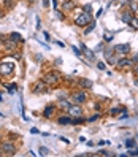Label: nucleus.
<instances>
[{"label": "nucleus", "instance_id": "72a5a7b5", "mask_svg": "<svg viewBox=\"0 0 138 157\" xmlns=\"http://www.w3.org/2000/svg\"><path fill=\"white\" fill-rule=\"evenodd\" d=\"M132 70H133V75L138 76V63H133V65H132Z\"/></svg>", "mask_w": 138, "mask_h": 157}, {"label": "nucleus", "instance_id": "f257e3e1", "mask_svg": "<svg viewBox=\"0 0 138 157\" xmlns=\"http://www.w3.org/2000/svg\"><path fill=\"white\" fill-rule=\"evenodd\" d=\"M92 19V13H81L79 16L75 19V26H78V27H86Z\"/></svg>", "mask_w": 138, "mask_h": 157}, {"label": "nucleus", "instance_id": "a19ab883", "mask_svg": "<svg viewBox=\"0 0 138 157\" xmlns=\"http://www.w3.org/2000/svg\"><path fill=\"white\" fill-rule=\"evenodd\" d=\"M30 133H38V130H37L35 127H33V128H30Z\"/></svg>", "mask_w": 138, "mask_h": 157}, {"label": "nucleus", "instance_id": "473e14b6", "mask_svg": "<svg viewBox=\"0 0 138 157\" xmlns=\"http://www.w3.org/2000/svg\"><path fill=\"white\" fill-rule=\"evenodd\" d=\"M97 68H99V70H102V71H103V70H106V67H105V63H103V62H97Z\"/></svg>", "mask_w": 138, "mask_h": 157}, {"label": "nucleus", "instance_id": "7ed1b4c3", "mask_svg": "<svg viewBox=\"0 0 138 157\" xmlns=\"http://www.w3.org/2000/svg\"><path fill=\"white\" fill-rule=\"evenodd\" d=\"M60 80H62V75L59 73V71H49V73H46L43 76V81L48 86H49V84H57Z\"/></svg>", "mask_w": 138, "mask_h": 157}, {"label": "nucleus", "instance_id": "79ce46f5", "mask_svg": "<svg viewBox=\"0 0 138 157\" xmlns=\"http://www.w3.org/2000/svg\"><path fill=\"white\" fill-rule=\"evenodd\" d=\"M57 18H59V19H64V14H62V13H59V11H57Z\"/></svg>", "mask_w": 138, "mask_h": 157}, {"label": "nucleus", "instance_id": "2eb2a0df", "mask_svg": "<svg viewBox=\"0 0 138 157\" xmlns=\"http://www.w3.org/2000/svg\"><path fill=\"white\" fill-rule=\"evenodd\" d=\"M3 46H5V49H8V51H13V49L16 48V41H13L10 37H6L3 41Z\"/></svg>", "mask_w": 138, "mask_h": 157}, {"label": "nucleus", "instance_id": "423d86ee", "mask_svg": "<svg viewBox=\"0 0 138 157\" xmlns=\"http://www.w3.org/2000/svg\"><path fill=\"white\" fill-rule=\"evenodd\" d=\"M133 65V62H132V59H129V57H126V56H122L121 59H118V62H116V68L118 70H126V68H129V67H132Z\"/></svg>", "mask_w": 138, "mask_h": 157}, {"label": "nucleus", "instance_id": "393cba45", "mask_svg": "<svg viewBox=\"0 0 138 157\" xmlns=\"http://www.w3.org/2000/svg\"><path fill=\"white\" fill-rule=\"evenodd\" d=\"M16 87H18V86L13 83V84H8V86H6V90H8L10 94H15V92H16Z\"/></svg>", "mask_w": 138, "mask_h": 157}, {"label": "nucleus", "instance_id": "ddd939ff", "mask_svg": "<svg viewBox=\"0 0 138 157\" xmlns=\"http://www.w3.org/2000/svg\"><path fill=\"white\" fill-rule=\"evenodd\" d=\"M56 105H48L46 108H45V111H43V118H46V119H49V118H52L54 116V113H56Z\"/></svg>", "mask_w": 138, "mask_h": 157}, {"label": "nucleus", "instance_id": "58836bf2", "mask_svg": "<svg viewBox=\"0 0 138 157\" xmlns=\"http://www.w3.org/2000/svg\"><path fill=\"white\" fill-rule=\"evenodd\" d=\"M35 59H37V60H43V57H41V54H37Z\"/></svg>", "mask_w": 138, "mask_h": 157}, {"label": "nucleus", "instance_id": "de8ad7c7", "mask_svg": "<svg viewBox=\"0 0 138 157\" xmlns=\"http://www.w3.org/2000/svg\"><path fill=\"white\" fill-rule=\"evenodd\" d=\"M136 138H138V137H136Z\"/></svg>", "mask_w": 138, "mask_h": 157}, {"label": "nucleus", "instance_id": "b1692460", "mask_svg": "<svg viewBox=\"0 0 138 157\" xmlns=\"http://www.w3.org/2000/svg\"><path fill=\"white\" fill-rule=\"evenodd\" d=\"M130 27H132V29H138V18L136 16H133L132 19H130Z\"/></svg>", "mask_w": 138, "mask_h": 157}, {"label": "nucleus", "instance_id": "bb28decb", "mask_svg": "<svg viewBox=\"0 0 138 157\" xmlns=\"http://www.w3.org/2000/svg\"><path fill=\"white\" fill-rule=\"evenodd\" d=\"M40 154L41 155H48V154H49V149H48L46 146H41L40 148Z\"/></svg>", "mask_w": 138, "mask_h": 157}, {"label": "nucleus", "instance_id": "c85d7f7f", "mask_svg": "<svg viewBox=\"0 0 138 157\" xmlns=\"http://www.w3.org/2000/svg\"><path fill=\"white\" fill-rule=\"evenodd\" d=\"M82 10H84V13H92V5L87 3V5H84V8H82Z\"/></svg>", "mask_w": 138, "mask_h": 157}, {"label": "nucleus", "instance_id": "9b49d317", "mask_svg": "<svg viewBox=\"0 0 138 157\" xmlns=\"http://www.w3.org/2000/svg\"><path fill=\"white\" fill-rule=\"evenodd\" d=\"M129 51H130V45L129 43H126V45H116L114 46V53L116 54H119V56H126V54H129Z\"/></svg>", "mask_w": 138, "mask_h": 157}, {"label": "nucleus", "instance_id": "4be33fe9", "mask_svg": "<svg viewBox=\"0 0 138 157\" xmlns=\"http://www.w3.org/2000/svg\"><path fill=\"white\" fill-rule=\"evenodd\" d=\"M10 38H11L13 41H16V43H19V41H22V38H21V35H19L18 32H13V33L10 35Z\"/></svg>", "mask_w": 138, "mask_h": 157}, {"label": "nucleus", "instance_id": "20e7f679", "mask_svg": "<svg viewBox=\"0 0 138 157\" xmlns=\"http://www.w3.org/2000/svg\"><path fill=\"white\" fill-rule=\"evenodd\" d=\"M103 56H105V60L109 63V65H116L118 57H116L114 48H105V49H103Z\"/></svg>", "mask_w": 138, "mask_h": 157}, {"label": "nucleus", "instance_id": "49530a36", "mask_svg": "<svg viewBox=\"0 0 138 157\" xmlns=\"http://www.w3.org/2000/svg\"><path fill=\"white\" fill-rule=\"evenodd\" d=\"M30 2H35V0H30Z\"/></svg>", "mask_w": 138, "mask_h": 157}, {"label": "nucleus", "instance_id": "9d476101", "mask_svg": "<svg viewBox=\"0 0 138 157\" xmlns=\"http://www.w3.org/2000/svg\"><path fill=\"white\" fill-rule=\"evenodd\" d=\"M2 151H3L5 155H13V154L16 152V146L11 145L10 141H5L3 145H2Z\"/></svg>", "mask_w": 138, "mask_h": 157}, {"label": "nucleus", "instance_id": "cd10ccee", "mask_svg": "<svg viewBox=\"0 0 138 157\" xmlns=\"http://www.w3.org/2000/svg\"><path fill=\"white\" fill-rule=\"evenodd\" d=\"M103 49H105V48H103V43H99V45L95 46L94 53H103Z\"/></svg>", "mask_w": 138, "mask_h": 157}, {"label": "nucleus", "instance_id": "a211bd4d", "mask_svg": "<svg viewBox=\"0 0 138 157\" xmlns=\"http://www.w3.org/2000/svg\"><path fill=\"white\" fill-rule=\"evenodd\" d=\"M62 8H64L65 11H70L75 8V0H65L64 3H62Z\"/></svg>", "mask_w": 138, "mask_h": 157}, {"label": "nucleus", "instance_id": "2f4dec72", "mask_svg": "<svg viewBox=\"0 0 138 157\" xmlns=\"http://www.w3.org/2000/svg\"><path fill=\"white\" fill-rule=\"evenodd\" d=\"M129 155H138V149H135V148H130Z\"/></svg>", "mask_w": 138, "mask_h": 157}, {"label": "nucleus", "instance_id": "7c9ffc66", "mask_svg": "<svg viewBox=\"0 0 138 157\" xmlns=\"http://www.w3.org/2000/svg\"><path fill=\"white\" fill-rule=\"evenodd\" d=\"M72 49H73V53L76 54L78 57H81V54H82V51H81V49H78V48H75V46H72Z\"/></svg>", "mask_w": 138, "mask_h": 157}, {"label": "nucleus", "instance_id": "dca6fc26", "mask_svg": "<svg viewBox=\"0 0 138 157\" xmlns=\"http://www.w3.org/2000/svg\"><path fill=\"white\" fill-rule=\"evenodd\" d=\"M57 106H59V110H65V111H68V108H70V106H72V103L70 102H68V100H59V102H57Z\"/></svg>", "mask_w": 138, "mask_h": 157}, {"label": "nucleus", "instance_id": "5701e85b", "mask_svg": "<svg viewBox=\"0 0 138 157\" xmlns=\"http://www.w3.org/2000/svg\"><path fill=\"white\" fill-rule=\"evenodd\" d=\"M114 38V33H109V32H105V35H103V40H105L106 43H109Z\"/></svg>", "mask_w": 138, "mask_h": 157}, {"label": "nucleus", "instance_id": "39448f33", "mask_svg": "<svg viewBox=\"0 0 138 157\" xmlns=\"http://www.w3.org/2000/svg\"><path fill=\"white\" fill-rule=\"evenodd\" d=\"M13 70H15V63H13V62H2V63H0V75L11 76Z\"/></svg>", "mask_w": 138, "mask_h": 157}, {"label": "nucleus", "instance_id": "c9c22d12", "mask_svg": "<svg viewBox=\"0 0 138 157\" xmlns=\"http://www.w3.org/2000/svg\"><path fill=\"white\" fill-rule=\"evenodd\" d=\"M43 37H45V40H46V41H49V38H51V37H49V33H48V32H43Z\"/></svg>", "mask_w": 138, "mask_h": 157}, {"label": "nucleus", "instance_id": "f03ea898", "mask_svg": "<svg viewBox=\"0 0 138 157\" xmlns=\"http://www.w3.org/2000/svg\"><path fill=\"white\" fill-rule=\"evenodd\" d=\"M70 102L73 103H76V105H82V103H86L87 102V94L84 90H78V92H73L72 97H70Z\"/></svg>", "mask_w": 138, "mask_h": 157}, {"label": "nucleus", "instance_id": "1a4fd4ad", "mask_svg": "<svg viewBox=\"0 0 138 157\" xmlns=\"http://www.w3.org/2000/svg\"><path fill=\"white\" fill-rule=\"evenodd\" d=\"M79 46H81V51H82V54L86 56V59H87L89 62H97V60H95V53L92 51V49H87L84 43H81Z\"/></svg>", "mask_w": 138, "mask_h": 157}, {"label": "nucleus", "instance_id": "4c0bfd02", "mask_svg": "<svg viewBox=\"0 0 138 157\" xmlns=\"http://www.w3.org/2000/svg\"><path fill=\"white\" fill-rule=\"evenodd\" d=\"M102 14H103V10L100 8V10H97V14H95V16H97V18H100V16H102Z\"/></svg>", "mask_w": 138, "mask_h": 157}, {"label": "nucleus", "instance_id": "37998d69", "mask_svg": "<svg viewBox=\"0 0 138 157\" xmlns=\"http://www.w3.org/2000/svg\"><path fill=\"white\" fill-rule=\"evenodd\" d=\"M133 83H135V86H136V87H138V76L135 78V81H133Z\"/></svg>", "mask_w": 138, "mask_h": 157}, {"label": "nucleus", "instance_id": "6ab92c4d", "mask_svg": "<svg viewBox=\"0 0 138 157\" xmlns=\"http://www.w3.org/2000/svg\"><path fill=\"white\" fill-rule=\"evenodd\" d=\"M84 122H87V119L82 118V116H78V118H73L72 125H78V124H84Z\"/></svg>", "mask_w": 138, "mask_h": 157}, {"label": "nucleus", "instance_id": "f3484780", "mask_svg": "<svg viewBox=\"0 0 138 157\" xmlns=\"http://www.w3.org/2000/svg\"><path fill=\"white\" fill-rule=\"evenodd\" d=\"M133 16H132V11H124L122 14H121V21H122V22H126V24H129L130 22V19H132Z\"/></svg>", "mask_w": 138, "mask_h": 157}, {"label": "nucleus", "instance_id": "ea45409f", "mask_svg": "<svg viewBox=\"0 0 138 157\" xmlns=\"http://www.w3.org/2000/svg\"><path fill=\"white\" fill-rule=\"evenodd\" d=\"M95 110H97V111H99V110H102V106H100V103H95Z\"/></svg>", "mask_w": 138, "mask_h": 157}, {"label": "nucleus", "instance_id": "a18cd8bd", "mask_svg": "<svg viewBox=\"0 0 138 157\" xmlns=\"http://www.w3.org/2000/svg\"><path fill=\"white\" fill-rule=\"evenodd\" d=\"M5 2H11V0H5Z\"/></svg>", "mask_w": 138, "mask_h": 157}, {"label": "nucleus", "instance_id": "f8f14e48", "mask_svg": "<svg viewBox=\"0 0 138 157\" xmlns=\"http://www.w3.org/2000/svg\"><path fill=\"white\" fill-rule=\"evenodd\" d=\"M48 87V84L41 80V81H37L35 84H33V89H32V92H37V94H41V92H48L49 89H46Z\"/></svg>", "mask_w": 138, "mask_h": 157}, {"label": "nucleus", "instance_id": "f704fd0d", "mask_svg": "<svg viewBox=\"0 0 138 157\" xmlns=\"http://www.w3.org/2000/svg\"><path fill=\"white\" fill-rule=\"evenodd\" d=\"M100 154H103V155H114V152H109V151H100Z\"/></svg>", "mask_w": 138, "mask_h": 157}, {"label": "nucleus", "instance_id": "a878e982", "mask_svg": "<svg viewBox=\"0 0 138 157\" xmlns=\"http://www.w3.org/2000/svg\"><path fill=\"white\" fill-rule=\"evenodd\" d=\"M133 146H135V138H130V140L126 141V148L130 149V148H133Z\"/></svg>", "mask_w": 138, "mask_h": 157}, {"label": "nucleus", "instance_id": "6e6552de", "mask_svg": "<svg viewBox=\"0 0 138 157\" xmlns=\"http://www.w3.org/2000/svg\"><path fill=\"white\" fill-rule=\"evenodd\" d=\"M92 86H94V83H92L91 80H87V78H79V80L76 81V87H79V89H82V90L92 89Z\"/></svg>", "mask_w": 138, "mask_h": 157}, {"label": "nucleus", "instance_id": "e433bc0d", "mask_svg": "<svg viewBox=\"0 0 138 157\" xmlns=\"http://www.w3.org/2000/svg\"><path fill=\"white\" fill-rule=\"evenodd\" d=\"M132 62H133V63H138V53H136V54L132 57Z\"/></svg>", "mask_w": 138, "mask_h": 157}, {"label": "nucleus", "instance_id": "4468645a", "mask_svg": "<svg viewBox=\"0 0 138 157\" xmlns=\"http://www.w3.org/2000/svg\"><path fill=\"white\" fill-rule=\"evenodd\" d=\"M72 121H73V118L68 114V116H60V118H57V124H60V125H72Z\"/></svg>", "mask_w": 138, "mask_h": 157}, {"label": "nucleus", "instance_id": "c03bdc74", "mask_svg": "<svg viewBox=\"0 0 138 157\" xmlns=\"http://www.w3.org/2000/svg\"><path fill=\"white\" fill-rule=\"evenodd\" d=\"M0 16H2V10H0Z\"/></svg>", "mask_w": 138, "mask_h": 157}, {"label": "nucleus", "instance_id": "aec40b11", "mask_svg": "<svg viewBox=\"0 0 138 157\" xmlns=\"http://www.w3.org/2000/svg\"><path fill=\"white\" fill-rule=\"evenodd\" d=\"M129 6L132 13H138V2L136 0H129Z\"/></svg>", "mask_w": 138, "mask_h": 157}, {"label": "nucleus", "instance_id": "412c9836", "mask_svg": "<svg viewBox=\"0 0 138 157\" xmlns=\"http://www.w3.org/2000/svg\"><path fill=\"white\" fill-rule=\"evenodd\" d=\"M95 29V21H91V22H89V26H86L84 27V35H87V33H91L92 30Z\"/></svg>", "mask_w": 138, "mask_h": 157}, {"label": "nucleus", "instance_id": "c756f323", "mask_svg": "<svg viewBox=\"0 0 138 157\" xmlns=\"http://www.w3.org/2000/svg\"><path fill=\"white\" fill-rule=\"evenodd\" d=\"M99 118H100V113H97V114H94L92 118H89V119H87V122H94V121H97Z\"/></svg>", "mask_w": 138, "mask_h": 157}, {"label": "nucleus", "instance_id": "0eeeda50", "mask_svg": "<svg viewBox=\"0 0 138 157\" xmlns=\"http://www.w3.org/2000/svg\"><path fill=\"white\" fill-rule=\"evenodd\" d=\"M68 114H70L72 118H78V116H82V113H84V110H82V106L81 105H72L70 108H68V111H67Z\"/></svg>", "mask_w": 138, "mask_h": 157}]
</instances>
